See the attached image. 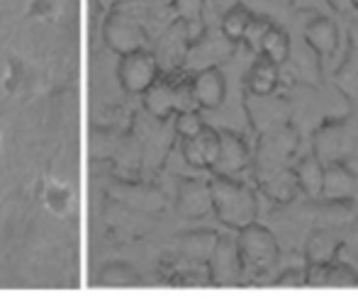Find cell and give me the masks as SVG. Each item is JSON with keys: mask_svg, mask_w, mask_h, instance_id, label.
<instances>
[{"mask_svg": "<svg viewBox=\"0 0 358 304\" xmlns=\"http://www.w3.org/2000/svg\"><path fill=\"white\" fill-rule=\"evenodd\" d=\"M210 197H213V212L217 219L229 229H244L254 224L259 215V202L246 182H239L229 175H213L208 180Z\"/></svg>", "mask_w": 358, "mask_h": 304, "instance_id": "1", "label": "cell"}, {"mask_svg": "<svg viewBox=\"0 0 358 304\" xmlns=\"http://www.w3.org/2000/svg\"><path fill=\"white\" fill-rule=\"evenodd\" d=\"M236 251L241 258V270H244V280L259 282L278 266L280 261V248L275 236L271 234L266 226L249 224L239 229L236 236Z\"/></svg>", "mask_w": 358, "mask_h": 304, "instance_id": "2", "label": "cell"}, {"mask_svg": "<svg viewBox=\"0 0 358 304\" xmlns=\"http://www.w3.org/2000/svg\"><path fill=\"white\" fill-rule=\"evenodd\" d=\"M297 146H300V134H297V129L290 122L283 126H275V129L259 134L256 154H254V161H251L256 182L261 185V182H266L271 175L278 173V171L287 168L292 156L297 154Z\"/></svg>", "mask_w": 358, "mask_h": 304, "instance_id": "3", "label": "cell"}, {"mask_svg": "<svg viewBox=\"0 0 358 304\" xmlns=\"http://www.w3.org/2000/svg\"><path fill=\"white\" fill-rule=\"evenodd\" d=\"M312 149L322 166L349 164L358 156V120L339 117L322 122L312 136Z\"/></svg>", "mask_w": 358, "mask_h": 304, "instance_id": "4", "label": "cell"}, {"mask_svg": "<svg viewBox=\"0 0 358 304\" xmlns=\"http://www.w3.org/2000/svg\"><path fill=\"white\" fill-rule=\"evenodd\" d=\"M231 52H234V42H229L220 32V27H205L188 44L180 68L193 71V73H198L203 68H220V64H224L231 57Z\"/></svg>", "mask_w": 358, "mask_h": 304, "instance_id": "5", "label": "cell"}, {"mask_svg": "<svg viewBox=\"0 0 358 304\" xmlns=\"http://www.w3.org/2000/svg\"><path fill=\"white\" fill-rule=\"evenodd\" d=\"M103 39L115 54H129L137 49H146V29L139 22V17H134L129 10L117 8L105 17L103 24Z\"/></svg>", "mask_w": 358, "mask_h": 304, "instance_id": "6", "label": "cell"}, {"mask_svg": "<svg viewBox=\"0 0 358 304\" xmlns=\"http://www.w3.org/2000/svg\"><path fill=\"white\" fill-rule=\"evenodd\" d=\"M161 73L159 59L154 57V52L149 49H137V52H129L120 57L117 64V80L122 85L124 93L137 95L144 93Z\"/></svg>", "mask_w": 358, "mask_h": 304, "instance_id": "7", "label": "cell"}, {"mask_svg": "<svg viewBox=\"0 0 358 304\" xmlns=\"http://www.w3.org/2000/svg\"><path fill=\"white\" fill-rule=\"evenodd\" d=\"M3 88L5 93L15 95V98H29V95L44 93L49 88V78L37 64L17 57V54H10L8 64H5Z\"/></svg>", "mask_w": 358, "mask_h": 304, "instance_id": "8", "label": "cell"}, {"mask_svg": "<svg viewBox=\"0 0 358 304\" xmlns=\"http://www.w3.org/2000/svg\"><path fill=\"white\" fill-rule=\"evenodd\" d=\"M244 110H246V117H249V124L254 126V131H259V134L275 129V126H283L290 122V103L275 93L256 95L246 90Z\"/></svg>", "mask_w": 358, "mask_h": 304, "instance_id": "9", "label": "cell"}, {"mask_svg": "<svg viewBox=\"0 0 358 304\" xmlns=\"http://www.w3.org/2000/svg\"><path fill=\"white\" fill-rule=\"evenodd\" d=\"M208 273H210V285H220V287L239 285L244 280L236 241L227 239V236H217L213 256L208 258Z\"/></svg>", "mask_w": 358, "mask_h": 304, "instance_id": "10", "label": "cell"}, {"mask_svg": "<svg viewBox=\"0 0 358 304\" xmlns=\"http://www.w3.org/2000/svg\"><path fill=\"white\" fill-rule=\"evenodd\" d=\"M220 131V154L213 166L217 175H229L236 178L244 168L251 166V149L236 131L229 129H217Z\"/></svg>", "mask_w": 358, "mask_h": 304, "instance_id": "11", "label": "cell"}, {"mask_svg": "<svg viewBox=\"0 0 358 304\" xmlns=\"http://www.w3.org/2000/svg\"><path fill=\"white\" fill-rule=\"evenodd\" d=\"M176 212L185 219H200L213 212V197H210L208 180L200 178H180L176 187Z\"/></svg>", "mask_w": 358, "mask_h": 304, "instance_id": "12", "label": "cell"}, {"mask_svg": "<svg viewBox=\"0 0 358 304\" xmlns=\"http://www.w3.org/2000/svg\"><path fill=\"white\" fill-rule=\"evenodd\" d=\"M322 197L334 202H358V175L349 164L324 166Z\"/></svg>", "mask_w": 358, "mask_h": 304, "instance_id": "13", "label": "cell"}, {"mask_svg": "<svg viewBox=\"0 0 358 304\" xmlns=\"http://www.w3.org/2000/svg\"><path fill=\"white\" fill-rule=\"evenodd\" d=\"M190 90H193V98H195V103H198V108L217 110L224 103L227 80L220 68H203V71H198V73H193V78H190Z\"/></svg>", "mask_w": 358, "mask_h": 304, "instance_id": "14", "label": "cell"}, {"mask_svg": "<svg viewBox=\"0 0 358 304\" xmlns=\"http://www.w3.org/2000/svg\"><path fill=\"white\" fill-rule=\"evenodd\" d=\"M176 80L173 75H161L142 93L144 108L151 117L156 120H169L176 115Z\"/></svg>", "mask_w": 358, "mask_h": 304, "instance_id": "15", "label": "cell"}, {"mask_svg": "<svg viewBox=\"0 0 358 304\" xmlns=\"http://www.w3.org/2000/svg\"><path fill=\"white\" fill-rule=\"evenodd\" d=\"M37 197L47 205V210L57 217H69L76 205V192L69 182L44 178L37 182Z\"/></svg>", "mask_w": 358, "mask_h": 304, "instance_id": "16", "label": "cell"}, {"mask_svg": "<svg viewBox=\"0 0 358 304\" xmlns=\"http://www.w3.org/2000/svg\"><path fill=\"white\" fill-rule=\"evenodd\" d=\"M305 42L310 44L322 59H329V57H334L336 47H339V29H336V24L331 22L329 17L320 15V17H315L312 22H307Z\"/></svg>", "mask_w": 358, "mask_h": 304, "instance_id": "17", "label": "cell"}, {"mask_svg": "<svg viewBox=\"0 0 358 304\" xmlns=\"http://www.w3.org/2000/svg\"><path fill=\"white\" fill-rule=\"evenodd\" d=\"M285 64L290 66L295 78L305 80L312 88H320L322 85V57L305 42V39H302V44L295 49V54L290 52V59H287Z\"/></svg>", "mask_w": 358, "mask_h": 304, "instance_id": "18", "label": "cell"}, {"mask_svg": "<svg viewBox=\"0 0 358 304\" xmlns=\"http://www.w3.org/2000/svg\"><path fill=\"white\" fill-rule=\"evenodd\" d=\"M295 178L300 185V192H305L310 200H320L322 197V182H324V166L317 161V156H305V159L297 161Z\"/></svg>", "mask_w": 358, "mask_h": 304, "instance_id": "19", "label": "cell"}, {"mask_svg": "<svg viewBox=\"0 0 358 304\" xmlns=\"http://www.w3.org/2000/svg\"><path fill=\"white\" fill-rule=\"evenodd\" d=\"M261 190L268 197L271 202H278V205H287L300 195V185H297L295 171L287 166V168L278 171L275 175H271L266 182H261Z\"/></svg>", "mask_w": 358, "mask_h": 304, "instance_id": "20", "label": "cell"}, {"mask_svg": "<svg viewBox=\"0 0 358 304\" xmlns=\"http://www.w3.org/2000/svg\"><path fill=\"white\" fill-rule=\"evenodd\" d=\"M275 88H278V66L266 57H259L249 71L246 90L256 95H268V93H275Z\"/></svg>", "mask_w": 358, "mask_h": 304, "instance_id": "21", "label": "cell"}, {"mask_svg": "<svg viewBox=\"0 0 358 304\" xmlns=\"http://www.w3.org/2000/svg\"><path fill=\"white\" fill-rule=\"evenodd\" d=\"M217 243L215 231H190V234L178 236V251L193 263H208Z\"/></svg>", "mask_w": 358, "mask_h": 304, "instance_id": "22", "label": "cell"}, {"mask_svg": "<svg viewBox=\"0 0 358 304\" xmlns=\"http://www.w3.org/2000/svg\"><path fill=\"white\" fill-rule=\"evenodd\" d=\"M290 52H292V44H290L287 32L283 27H278V24H271V27L266 29L264 39H261L259 54L268 61H273L275 66H280L290 59Z\"/></svg>", "mask_w": 358, "mask_h": 304, "instance_id": "23", "label": "cell"}, {"mask_svg": "<svg viewBox=\"0 0 358 304\" xmlns=\"http://www.w3.org/2000/svg\"><path fill=\"white\" fill-rule=\"evenodd\" d=\"M341 248V239L329 229H317L307 241V263H331Z\"/></svg>", "mask_w": 358, "mask_h": 304, "instance_id": "24", "label": "cell"}, {"mask_svg": "<svg viewBox=\"0 0 358 304\" xmlns=\"http://www.w3.org/2000/svg\"><path fill=\"white\" fill-rule=\"evenodd\" d=\"M336 83L344 93L356 95L358 93V24H351L349 32V54L336 73Z\"/></svg>", "mask_w": 358, "mask_h": 304, "instance_id": "25", "label": "cell"}, {"mask_svg": "<svg viewBox=\"0 0 358 304\" xmlns=\"http://www.w3.org/2000/svg\"><path fill=\"white\" fill-rule=\"evenodd\" d=\"M98 282L103 287H134V285H142V275L129 263L113 261L100 270Z\"/></svg>", "mask_w": 358, "mask_h": 304, "instance_id": "26", "label": "cell"}, {"mask_svg": "<svg viewBox=\"0 0 358 304\" xmlns=\"http://www.w3.org/2000/svg\"><path fill=\"white\" fill-rule=\"evenodd\" d=\"M169 8L173 10L176 17H178L180 22L188 24L190 42L205 29L203 22H200V17H203V0H171Z\"/></svg>", "mask_w": 358, "mask_h": 304, "instance_id": "27", "label": "cell"}, {"mask_svg": "<svg viewBox=\"0 0 358 304\" xmlns=\"http://www.w3.org/2000/svg\"><path fill=\"white\" fill-rule=\"evenodd\" d=\"M251 10L246 8L244 3H239V5H234V8L229 10V13L222 17V22H220V32L224 34L229 42H241V37H244V29H246V24H249V20H251Z\"/></svg>", "mask_w": 358, "mask_h": 304, "instance_id": "28", "label": "cell"}, {"mask_svg": "<svg viewBox=\"0 0 358 304\" xmlns=\"http://www.w3.org/2000/svg\"><path fill=\"white\" fill-rule=\"evenodd\" d=\"M193 141H195V146H198L200 156H203L205 168H213L215 161H217V154H220V131L205 124L203 129L193 136Z\"/></svg>", "mask_w": 358, "mask_h": 304, "instance_id": "29", "label": "cell"}, {"mask_svg": "<svg viewBox=\"0 0 358 304\" xmlns=\"http://www.w3.org/2000/svg\"><path fill=\"white\" fill-rule=\"evenodd\" d=\"M66 0H29L27 17L42 20V22H54L64 15Z\"/></svg>", "mask_w": 358, "mask_h": 304, "instance_id": "30", "label": "cell"}, {"mask_svg": "<svg viewBox=\"0 0 358 304\" xmlns=\"http://www.w3.org/2000/svg\"><path fill=\"white\" fill-rule=\"evenodd\" d=\"M239 3L241 0H203V27H220L222 17Z\"/></svg>", "mask_w": 358, "mask_h": 304, "instance_id": "31", "label": "cell"}, {"mask_svg": "<svg viewBox=\"0 0 358 304\" xmlns=\"http://www.w3.org/2000/svg\"><path fill=\"white\" fill-rule=\"evenodd\" d=\"M358 285V273L346 263H329L327 270V287H356Z\"/></svg>", "mask_w": 358, "mask_h": 304, "instance_id": "32", "label": "cell"}, {"mask_svg": "<svg viewBox=\"0 0 358 304\" xmlns=\"http://www.w3.org/2000/svg\"><path fill=\"white\" fill-rule=\"evenodd\" d=\"M271 24H273V22H271L268 17H261V15H251L249 24H246V29H244V37H241V42H244L246 47L251 49V52H259L261 39H264L266 29H268Z\"/></svg>", "mask_w": 358, "mask_h": 304, "instance_id": "33", "label": "cell"}, {"mask_svg": "<svg viewBox=\"0 0 358 304\" xmlns=\"http://www.w3.org/2000/svg\"><path fill=\"white\" fill-rule=\"evenodd\" d=\"M205 126L203 117H200V110H185V113H176V131H178L180 139H190Z\"/></svg>", "mask_w": 358, "mask_h": 304, "instance_id": "34", "label": "cell"}, {"mask_svg": "<svg viewBox=\"0 0 358 304\" xmlns=\"http://www.w3.org/2000/svg\"><path fill=\"white\" fill-rule=\"evenodd\" d=\"M327 202H329V205L320 210L327 226H339L351 217V205H354V202H334V200H327Z\"/></svg>", "mask_w": 358, "mask_h": 304, "instance_id": "35", "label": "cell"}, {"mask_svg": "<svg viewBox=\"0 0 358 304\" xmlns=\"http://www.w3.org/2000/svg\"><path fill=\"white\" fill-rule=\"evenodd\" d=\"M307 268V266H305ZM305 268L295 266V268H285L278 277L273 280L275 287H305L307 285V275H305Z\"/></svg>", "mask_w": 358, "mask_h": 304, "instance_id": "36", "label": "cell"}, {"mask_svg": "<svg viewBox=\"0 0 358 304\" xmlns=\"http://www.w3.org/2000/svg\"><path fill=\"white\" fill-rule=\"evenodd\" d=\"M327 270H329V263H310L305 268L307 285L310 287H327Z\"/></svg>", "mask_w": 358, "mask_h": 304, "instance_id": "37", "label": "cell"}, {"mask_svg": "<svg viewBox=\"0 0 358 304\" xmlns=\"http://www.w3.org/2000/svg\"><path fill=\"white\" fill-rule=\"evenodd\" d=\"M295 10H324L327 0H290Z\"/></svg>", "mask_w": 358, "mask_h": 304, "instance_id": "38", "label": "cell"}, {"mask_svg": "<svg viewBox=\"0 0 358 304\" xmlns=\"http://www.w3.org/2000/svg\"><path fill=\"white\" fill-rule=\"evenodd\" d=\"M122 3L144 5V8H169V5H171V0H122Z\"/></svg>", "mask_w": 358, "mask_h": 304, "instance_id": "39", "label": "cell"}, {"mask_svg": "<svg viewBox=\"0 0 358 304\" xmlns=\"http://www.w3.org/2000/svg\"><path fill=\"white\" fill-rule=\"evenodd\" d=\"M327 5H331V8H336L339 13H344L346 5H351V3H349V0H327Z\"/></svg>", "mask_w": 358, "mask_h": 304, "instance_id": "40", "label": "cell"}, {"mask_svg": "<svg viewBox=\"0 0 358 304\" xmlns=\"http://www.w3.org/2000/svg\"><path fill=\"white\" fill-rule=\"evenodd\" d=\"M349 3H351V5H354V8L358 10V0H349Z\"/></svg>", "mask_w": 358, "mask_h": 304, "instance_id": "41", "label": "cell"}, {"mask_svg": "<svg viewBox=\"0 0 358 304\" xmlns=\"http://www.w3.org/2000/svg\"><path fill=\"white\" fill-rule=\"evenodd\" d=\"M0 141H3V131H0Z\"/></svg>", "mask_w": 358, "mask_h": 304, "instance_id": "42", "label": "cell"}]
</instances>
